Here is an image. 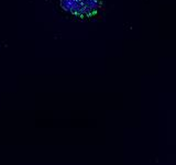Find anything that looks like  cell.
<instances>
[{
	"instance_id": "cell-1",
	"label": "cell",
	"mask_w": 176,
	"mask_h": 165,
	"mask_svg": "<svg viewBox=\"0 0 176 165\" xmlns=\"http://www.w3.org/2000/svg\"><path fill=\"white\" fill-rule=\"evenodd\" d=\"M100 0H63V7L74 14H92L97 10Z\"/></svg>"
}]
</instances>
